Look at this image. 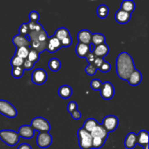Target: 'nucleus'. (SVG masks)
Here are the masks:
<instances>
[{"instance_id": "1", "label": "nucleus", "mask_w": 149, "mask_h": 149, "mask_svg": "<svg viewBox=\"0 0 149 149\" xmlns=\"http://www.w3.org/2000/svg\"><path fill=\"white\" fill-rule=\"evenodd\" d=\"M116 74L122 80L127 81L136 68L133 58L127 52H122L118 55L116 63Z\"/></svg>"}, {"instance_id": "2", "label": "nucleus", "mask_w": 149, "mask_h": 149, "mask_svg": "<svg viewBox=\"0 0 149 149\" xmlns=\"http://www.w3.org/2000/svg\"><path fill=\"white\" fill-rule=\"evenodd\" d=\"M27 37L30 42L29 47L31 49H36L39 53L47 49L49 36L45 29L38 32L30 31Z\"/></svg>"}, {"instance_id": "3", "label": "nucleus", "mask_w": 149, "mask_h": 149, "mask_svg": "<svg viewBox=\"0 0 149 149\" xmlns=\"http://www.w3.org/2000/svg\"><path fill=\"white\" fill-rule=\"evenodd\" d=\"M18 133L11 130H2L0 131V139L10 146H14L19 142Z\"/></svg>"}, {"instance_id": "4", "label": "nucleus", "mask_w": 149, "mask_h": 149, "mask_svg": "<svg viewBox=\"0 0 149 149\" xmlns=\"http://www.w3.org/2000/svg\"><path fill=\"white\" fill-rule=\"evenodd\" d=\"M79 145L81 149H92L93 137L90 132L84 130L82 127L77 131Z\"/></svg>"}, {"instance_id": "5", "label": "nucleus", "mask_w": 149, "mask_h": 149, "mask_svg": "<svg viewBox=\"0 0 149 149\" xmlns=\"http://www.w3.org/2000/svg\"><path fill=\"white\" fill-rule=\"evenodd\" d=\"M31 127L33 128V130H36L39 132H49L51 129V126L48 121L40 116L35 117L32 119Z\"/></svg>"}, {"instance_id": "6", "label": "nucleus", "mask_w": 149, "mask_h": 149, "mask_svg": "<svg viewBox=\"0 0 149 149\" xmlns=\"http://www.w3.org/2000/svg\"><path fill=\"white\" fill-rule=\"evenodd\" d=\"M0 113L7 118H15L17 115V111L14 106L5 100H0Z\"/></svg>"}, {"instance_id": "7", "label": "nucleus", "mask_w": 149, "mask_h": 149, "mask_svg": "<svg viewBox=\"0 0 149 149\" xmlns=\"http://www.w3.org/2000/svg\"><path fill=\"white\" fill-rule=\"evenodd\" d=\"M101 125L104 127L108 132H113L119 125V119L113 115H109L104 117Z\"/></svg>"}, {"instance_id": "8", "label": "nucleus", "mask_w": 149, "mask_h": 149, "mask_svg": "<svg viewBox=\"0 0 149 149\" xmlns=\"http://www.w3.org/2000/svg\"><path fill=\"white\" fill-rule=\"evenodd\" d=\"M47 79V74L42 68H36L33 70L31 74V81L34 84L41 85L45 84Z\"/></svg>"}, {"instance_id": "9", "label": "nucleus", "mask_w": 149, "mask_h": 149, "mask_svg": "<svg viewBox=\"0 0 149 149\" xmlns=\"http://www.w3.org/2000/svg\"><path fill=\"white\" fill-rule=\"evenodd\" d=\"M100 95L105 100H111L114 96L115 89L113 84L109 81L103 83L100 90Z\"/></svg>"}, {"instance_id": "10", "label": "nucleus", "mask_w": 149, "mask_h": 149, "mask_svg": "<svg viewBox=\"0 0 149 149\" xmlns=\"http://www.w3.org/2000/svg\"><path fill=\"white\" fill-rule=\"evenodd\" d=\"M52 143V138L49 132H39L36 138V143L41 148H48Z\"/></svg>"}, {"instance_id": "11", "label": "nucleus", "mask_w": 149, "mask_h": 149, "mask_svg": "<svg viewBox=\"0 0 149 149\" xmlns=\"http://www.w3.org/2000/svg\"><path fill=\"white\" fill-rule=\"evenodd\" d=\"M90 134L93 138H100L104 140L107 139L109 136V132L101 124H99L97 127H95Z\"/></svg>"}, {"instance_id": "12", "label": "nucleus", "mask_w": 149, "mask_h": 149, "mask_svg": "<svg viewBox=\"0 0 149 149\" xmlns=\"http://www.w3.org/2000/svg\"><path fill=\"white\" fill-rule=\"evenodd\" d=\"M19 136L21 138H25V139H31L34 135V130L33 128L31 127V125H22L20 128H19L18 131Z\"/></svg>"}, {"instance_id": "13", "label": "nucleus", "mask_w": 149, "mask_h": 149, "mask_svg": "<svg viewBox=\"0 0 149 149\" xmlns=\"http://www.w3.org/2000/svg\"><path fill=\"white\" fill-rule=\"evenodd\" d=\"M61 47H62V46H61V41L58 40L55 37H54L53 36L49 37L47 46L46 49L48 52H49L50 53H54L56 51L59 50Z\"/></svg>"}, {"instance_id": "14", "label": "nucleus", "mask_w": 149, "mask_h": 149, "mask_svg": "<svg viewBox=\"0 0 149 149\" xmlns=\"http://www.w3.org/2000/svg\"><path fill=\"white\" fill-rule=\"evenodd\" d=\"M131 18V14L119 9L115 14V20L120 24H126L130 21Z\"/></svg>"}, {"instance_id": "15", "label": "nucleus", "mask_w": 149, "mask_h": 149, "mask_svg": "<svg viewBox=\"0 0 149 149\" xmlns=\"http://www.w3.org/2000/svg\"><path fill=\"white\" fill-rule=\"evenodd\" d=\"M93 33L87 29L81 30L77 34V39L79 42L85 45H90L91 44V38Z\"/></svg>"}, {"instance_id": "16", "label": "nucleus", "mask_w": 149, "mask_h": 149, "mask_svg": "<svg viewBox=\"0 0 149 149\" xmlns=\"http://www.w3.org/2000/svg\"><path fill=\"white\" fill-rule=\"evenodd\" d=\"M13 43L14 44L16 48L22 47H29L30 42L27 36H23L20 34L15 35L13 38Z\"/></svg>"}, {"instance_id": "17", "label": "nucleus", "mask_w": 149, "mask_h": 149, "mask_svg": "<svg viewBox=\"0 0 149 149\" xmlns=\"http://www.w3.org/2000/svg\"><path fill=\"white\" fill-rule=\"evenodd\" d=\"M125 146L127 149H132L138 143V135L135 132H130L127 134L125 140Z\"/></svg>"}, {"instance_id": "18", "label": "nucleus", "mask_w": 149, "mask_h": 149, "mask_svg": "<svg viewBox=\"0 0 149 149\" xmlns=\"http://www.w3.org/2000/svg\"><path fill=\"white\" fill-rule=\"evenodd\" d=\"M93 52L96 56V58H103L109 52V47L106 43H103L102 45H98V46L95 47Z\"/></svg>"}, {"instance_id": "19", "label": "nucleus", "mask_w": 149, "mask_h": 149, "mask_svg": "<svg viewBox=\"0 0 149 149\" xmlns=\"http://www.w3.org/2000/svg\"><path fill=\"white\" fill-rule=\"evenodd\" d=\"M130 85L137 86L140 84L142 81V74L139 70L135 69L133 72L131 74L128 79L127 80Z\"/></svg>"}, {"instance_id": "20", "label": "nucleus", "mask_w": 149, "mask_h": 149, "mask_svg": "<svg viewBox=\"0 0 149 149\" xmlns=\"http://www.w3.org/2000/svg\"><path fill=\"white\" fill-rule=\"evenodd\" d=\"M76 52H77V55L80 58H86L89 52H90V46L89 45L78 42L76 46Z\"/></svg>"}, {"instance_id": "21", "label": "nucleus", "mask_w": 149, "mask_h": 149, "mask_svg": "<svg viewBox=\"0 0 149 149\" xmlns=\"http://www.w3.org/2000/svg\"><path fill=\"white\" fill-rule=\"evenodd\" d=\"M72 88L69 85H63L58 90V95L63 99H68L72 95Z\"/></svg>"}, {"instance_id": "22", "label": "nucleus", "mask_w": 149, "mask_h": 149, "mask_svg": "<svg viewBox=\"0 0 149 149\" xmlns=\"http://www.w3.org/2000/svg\"><path fill=\"white\" fill-rule=\"evenodd\" d=\"M138 143L141 146L144 147L148 145V132L146 130H141L138 135Z\"/></svg>"}, {"instance_id": "23", "label": "nucleus", "mask_w": 149, "mask_h": 149, "mask_svg": "<svg viewBox=\"0 0 149 149\" xmlns=\"http://www.w3.org/2000/svg\"><path fill=\"white\" fill-rule=\"evenodd\" d=\"M99 125L98 122L96 119H93V118H89L87 119L85 122H84L82 128L88 132H91L94 129L95 127H97Z\"/></svg>"}, {"instance_id": "24", "label": "nucleus", "mask_w": 149, "mask_h": 149, "mask_svg": "<svg viewBox=\"0 0 149 149\" xmlns=\"http://www.w3.org/2000/svg\"><path fill=\"white\" fill-rule=\"evenodd\" d=\"M124 11L132 13L135 9V4L132 0H124L121 4V8Z\"/></svg>"}, {"instance_id": "25", "label": "nucleus", "mask_w": 149, "mask_h": 149, "mask_svg": "<svg viewBox=\"0 0 149 149\" xmlns=\"http://www.w3.org/2000/svg\"><path fill=\"white\" fill-rule=\"evenodd\" d=\"M106 37L103 34L100 33H93L91 38V44L94 45V47L98 46L103 43H106Z\"/></svg>"}, {"instance_id": "26", "label": "nucleus", "mask_w": 149, "mask_h": 149, "mask_svg": "<svg viewBox=\"0 0 149 149\" xmlns=\"http://www.w3.org/2000/svg\"><path fill=\"white\" fill-rule=\"evenodd\" d=\"M70 36L69 31L66 29V28L64 27H61L59 29H58L56 30V31L54 33L53 36L55 37L56 39H58V40L61 41L62 39H63L64 38L67 37V36Z\"/></svg>"}, {"instance_id": "27", "label": "nucleus", "mask_w": 149, "mask_h": 149, "mask_svg": "<svg viewBox=\"0 0 149 149\" xmlns=\"http://www.w3.org/2000/svg\"><path fill=\"white\" fill-rule=\"evenodd\" d=\"M29 50H30V47H22L16 48L15 55L18 56L19 58H22V59L26 60L28 58Z\"/></svg>"}, {"instance_id": "28", "label": "nucleus", "mask_w": 149, "mask_h": 149, "mask_svg": "<svg viewBox=\"0 0 149 149\" xmlns=\"http://www.w3.org/2000/svg\"><path fill=\"white\" fill-rule=\"evenodd\" d=\"M61 63L60 61V60H58L56 58H52L48 62V67H49V69L52 71H59V69L61 68Z\"/></svg>"}, {"instance_id": "29", "label": "nucleus", "mask_w": 149, "mask_h": 149, "mask_svg": "<svg viewBox=\"0 0 149 149\" xmlns=\"http://www.w3.org/2000/svg\"><path fill=\"white\" fill-rule=\"evenodd\" d=\"M109 13V9L106 4H100L97 8V14L101 19L106 18Z\"/></svg>"}, {"instance_id": "30", "label": "nucleus", "mask_w": 149, "mask_h": 149, "mask_svg": "<svg viewBox=\"0 0 149 149\" xmlns=\"http://www.w3.org/2000/svg\"><path fill=\"white\" fill-rule=\"evenodd\" d=\"M39 57H40V53H39L38 51H36V49L30 48L29 55H28L27 58V59L29 60V61H30L31 62L35 63H36L39 60Z\"/></svg>"}, {"instance_id": "31", "label": "nucleus", "mask_w": 149, "mask_h": 149, "mask_svg": "<svg viewBox=\"0 0 149 149\" xmlns=\"http://www.w3.org/2000/svg\"><path fill=\"white\" fill-rule=\"evenodd\" d=\"M106 140L102 139L100 138H93V143H92V148L99 149L104 146Z\"/></svg>"}, {"instance_id": "32", "label": "nucleus", "mask_w": 149, "mask_h": 149, "mask_svg": "<svg viewBox=\"0 0 149 149\" xmlns=\"http://www.w3.org/2000/svg\"><path fill=\"white\" fill-rule=\"evenodd\" d=\"M23 63H24V60L19 58L18 56H17V55H14V56L12 58L11 61H10V64H11V65L13 66V68L22 66Z\"/></svg>"}, {"instance_id": "33", "label": "nucleus", "mask_w": 149, "mask_h": 149, "mask_svg": "<svg viewBox=\"0 0 149 149\" xmlns=\"http://www.w3.org/2000/svg\"><path fill=\"white\" fill-rule=\"evenodd\" d=\"M23 74H24V69H23V66L13 68V70H12V75H13V77H14V78H21V77H23Z\"/></svg>"}, {"instance_id": "34", "label": "nucleus", "mask_w": 149, "mask_h": 149, "mask_svg": "<svg viewBox=\"0 0 149 149\" xmlns=\"http://www.w3.org/2000/svg\"><path fill=\"white\" fill-rule=\"evenodd\" d=\"M102 84H103V82L98 79H94L90 82L91 88L94 90H100L102 87Z\"/></svg>"}, {"instance_id": "35", "label": "nucleus", "mask_w": 149, "mask_h": 149, "mask_svg": "<svg viewBox=\"0 0 149 149\" xmlns=\"http://www.w3.org/2000/svg\"><path fill=\"white\" fill-rule=\"evenodd\" d=\"M29 32H30V31H29V27H28L27 23H23L19 28V34L21 35V36H27L29 35Z\"/></svg>"}, {"instance_id": "36", "label": "nucleus", "mask_w": 149, "mask_h": 149, "mask_svg": "<svg viewBox=\"0 0 149 149\" xmlns=\"http://www.w3.org/2000/svg\"><path fill=\"white\" fill-rule=\"evenodd\" d=\"M97 68H95L93 63H90L87 67L85 68V72L87 73L88 75L93 76L95 74L96 71H97Z\"/></svg>"}, {"instance_id": "37", "label": "nucleus", "mask_w": 149, "mask_h": 149, "mask_svg": "<svg viewBox=\"0 0 149 149\" xmlns=\"http://www.w3.org/2000/svg\"><path fill=\"white\" fill-rule=\"evenodd\" d=\"M61 43L62 47H68L71 46V44H72V38H71V35L62 39L61 41Z\"/></svg>"}, {"instance_id": "38", "label": "nucleus", "mask_w": 149, "mask_h": 149, "mask_svg": "<svg viewBox=\"0 0 149 149\" xmlns=\"http://www.w3.org/2000/svg\"><path fill=\"white\" fill-rule=\"evenodd\" d=\"M111 64L109 63V62H107V61H104L103 63H102V65H100V67L99 68L98 70H100V71H102L103 73H106L109 72L111 70Z\"/></svg>"}, {"instance_id": "39", "label": "nucleus", "mask_w": 149, "mask_h": 149, "mask_svg": "<svg viewBox=\"0 0 149 149\" xmlns=\"http://www.w3.org/2000/svg\"><path fill=\"white\" fill-rule=\"evenodd\" d=\"M39 14L36 11H31L29 14V19L30 21L34 22V23H37L38 20L39 19Z\"/></svg>"}, {"instance_id": "40", "label": "nucleus", "mask_w": 149, "mask_h": 149, "mask_svg": "<svg viewBox=\"0 0 149 149\" xmlns=\"http://www.w3.org/2000/svg\"><path fill=\"white\" fill-rule=\"evenodd\" d=\"M34 64L35 63L31 62V61H29L28 59H26V60H24V63H23V64L22 66H23L24 71L25 70L29 71V70H31L32 68H33V66H34Z\"/></svg>"}, {"instance_id": "41", "label": "nucleus", "mask_w": 149, "mask_h": 149, "mask_svg": "<svg viewBox=\"0 0 149 149\" xmlns=\"http://www.w3.org/2000/svg\"><path fill=\"white\" fill-rule=\"evenodd\" d=\"M67 110L70 113L74 112V111L77 110V103L74 101L69 102L68 106H67Z\"/></svg>"}, {"instance_id": "42", "label": "nucleus", "mask_w": 149, "mask_h": 149, "mask_svg": "<svg viewBox=\"0 0 149 149\" xmlns=\"http://www.w3.org/2000/svg\"><path fill=\"white\" fill-rule=\"evenodd\" d=\"M85 58L89 63H93L94 61L95 60L96 56L95 55V54L93 53V52H89L88 55L86 56Z\"/></svg>"}, {"instance_id": "43", "label": "nucleus", "mask_w": 149, "mask_h": 149, "mask_svg": "<svg viewBox=\"0 0 149 149\" xmlns=\"http://www.w3.org/2000/svg\"><path fill=\"white\" fill-rule=\"evenodd\" d=\"M104 61L105 60L103 59V58H96L95 60L94 61V62H93V65L95 66V68H97V69H99V68H100V65H102V63H103Z\"/></svg>"}, {"instance_id": "44", "label": "nucleus", "mask_w": 149, "mask_h": 149, "mask_svg": "<svg viewBox=\"0 0 149 149\" xmlns=\"http://www.w3.org/2000/svg\"><path fill=\"white\" fill-rule=\"evenodd\" d=\"M71 114V117H72L74 119H75V120H78V119H80L81 118V112L79 111L78 110L74 111L72 112Z\"/></svg>"}, {"instance_id": "45", "label": "nucleus", "mask_w": 149, "mask_h": 149, "mask_svg": "<svg viewBox=\"0 0 149 149\" xmlns=\"http://www.w3.org/2000/svg\"><path fill=\"white\" fill-rule=\"evenodd\" d=\"M17 149H32L31 146L28 143H22L18 146Z\"/></svg>"}, {"instance_id": "46", "label": "nucleus", "mask_w": 149, "mask_h": 149, "mask_svg": "<svg viewBox=\"0 0 149 149\" xmlns=\"http://www.w3.org/2000/svg\"><path fill=\"white\" fill-rule=\"evenodd\" d=\"M89 46H90V52H93V49H94V45H93V44H90V45H89Z\"/></svg>"}, {"instance_id": "47", "label": "nucleus", "mask_w": 149, "mask_h": 149, "mask_svg": "<svg viewBox=\"0 0 149 149\" xmlns=\"http://www.w3.org/2000/svg\"><path fill=\"white\" fill-rule=\"evenodd\" d=\"M143 149H148V145L145 146L143 147Z\"/></svg>"}]
</instances>
